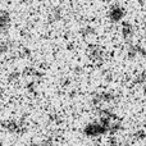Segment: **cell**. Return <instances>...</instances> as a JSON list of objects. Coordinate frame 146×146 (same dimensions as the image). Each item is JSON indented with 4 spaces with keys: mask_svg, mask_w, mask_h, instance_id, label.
I'll return each mask as SVG.
<instances>
[{
    "mask_svg": "<svg viewBox=\"0 0 146 146\" xmlns=\"http://www.w3.org/2000/svg\"><path fill=\"white\" fill-rule=\"evenodd\" d=\"M124 15H126V10H124V8L122 7V5L119 4H113L109 7L108 9V18L110 22L113 23H118L121 22L122 19L124 18Z\"/></svg>",
    "mask_w": 146,
    "mask_h": 146,
    "instance_id": "obj_1",
    "label": "cell"
},
{
    "mask_svg": "<svg viewBox=\"0 0 146 146\" xmlns=\"http://www.w3.org/2000/svg\"><path fill=\"white\" fill-rule=\"evenodd\" d=\"M87 55L94 63L100 64V63H103L104 59H105V51L98 45H91L87 50Z\"/></svg>",
    "mask_w": 146,
    "mask_h": 146,
    "instance_id": "obj_2",
    "label": "cell"
},
{
    "mask_svg": "<svg viewBox=\"0 0 146 146\" xmlns=\"http://www.w3.org/2000/svg\"><path fill=\"white\" fill-rule=\"evenodd\" d=\"M121 32H122V37H123L126 41L132 40V37H133V35H135L133 25H132L131 22H123L122 23Z\"/></svg>",
    "mask_w": 146,
    "mask_h": 146,
    "instance_id": "obj_3",
    "label": "cell"
},
{
    "mask_svg": "<svg viewBox=\"0 0 146 146\" xmlns=\"http://www.w3.org/2000/svg\"><path fill=\"white\" fill-rule=\"evenodd\" d=\"M127 55L131 59H135L137 56H145L146 50L140 45H129L128 49H127Z\"/></svg>",
    "mask_w": 146,
    "mask_h": 146,
    "instance_id": "obj_4",
    "label": "cell"
},
{
    "mask_svg": "<svg viewBox=\"0 0 146 146\" xmlns=\"http://www.w3.org/2000/svg\"><path fill=\"white\" fill-rule=\"evenodd\" d=\"M10 25V15L8 12H0V31H5Z\"/></svg>",
    "mask_w": 146,
    "mask_h": 146,
    "instance_id": "obj_5",
    "label": "cell"
},
{
    "mask_svg": "<svg viewBox=\"0 0 146 146\" xmlns=\"http://www.w3.org/2000/svg\"><path fill=\"white\" fill-rule=\"evenodd\" d=\"M63 18V9L62 8H54L50 13V19L51 22H56Z\"/></svg>",
    "mask_w": 146,
    "mask_h": 146,
    "instance_id": "obj_6",
    "label": "cell"
},
{
    "mask_svg": "<svg viewBox=\"0 0 146 146\" xmlns=\"http://www.w3.org/2000/svg\"><path fill=\"white\" fill-rule=\"evenodd\" d=\"M8 49H9V44L7 41H0V54L5 53Z\"/></svg>",
    "mask_w": 146,
    "mask_h": 146,
    "instance_id": "obj_7",
    "label": "cell"
},
{
    "mask_svg": "<svg viewBox=\"0 0 146 146\" xmlns=\"http://www.w3.org/2000/svg\"><path fill=\"white\" fill-rule=\"evenodd\" d=\"M144 32H145V37H146V23H145V27H144Z\"/></svg>",
    "mask_w": 146,
    "mask_h": 146,
    "instance_id": "obj_8",
    "label": "cell"
}]
</instances>
